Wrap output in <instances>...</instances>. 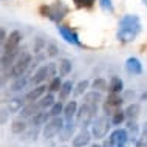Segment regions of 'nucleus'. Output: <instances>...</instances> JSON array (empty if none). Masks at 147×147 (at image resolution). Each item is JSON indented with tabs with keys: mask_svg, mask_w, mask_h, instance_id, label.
<instances>
[{
	"mask_svg": "<svg viewBox=\"0 0 147 147\" xmlns=\"http://www.w3.org/2000/svg\"><path fill=\"white\" fill-rule=\"evenodd\" d=\"M141 30H142L141 19L136 14H125L119 20L116 37L121 43H130L140 36Z\"/></svg>",
	"mask_w": 147,
	"mask_h": 147,
	"instance_id": "nucleus-1",
	"label": "nucleus"
},
{
	"mask_svg": "<svg viewBox=\"0 0 147 147\" xmlns=\"http://www.w3.org/2000/svg\"><path fill=\"white\" fill-rule=\"evenodd\" d=\"M40 13L43 17H48L53 22H62L63 17L68 14V6L62 2V0H56L53 5H42L40 6Z\"/></svg>",
	"mask_w": 147,
	"mask_h": 147,
	"instance_id": "nucleus-2",
	"label": "nucleus"
},
{
	"mask_svg": "<svg viewBox=\"0 0 147 147\" xmlns=\"http://www.w3.org/2000/svg\"><path fill=\"white\" fill-rule=\"evenodd\" d=\"M98 113V104H90V102H84L81 107L78 109L76 113V122L82 129H87V127L91 125L93 119L96 118Z\"/></svg>",
	"mask_w": 147,
	"mask_h": 147,
	"instance_id": "nucleus-3",
	"label": "nucleus"
},
{
	"mask_svg": "<svg viewBox=\"0 0 147 147\" xmlns=\"http://www.w3.org/2000/svg\"><path fill=\"white\" fill-rule=\"evenodd\" d=\"M31 63H33V56L28 53V51H23L17 56L16 59V62L13 63V67H11L9 73H11V78L16 79V78H20L23 74L28 73Z\"/></svg>",
	"mask_w": 147,
	"mask_h": 147,
	"instance_id": "nucleus-4",
	"label": "nucleus"
},
{
	"mask_svg": "<svg viewBox=\"0 0 147 147\" xmlns=\"http://www.w3.org/2000/svg\"><path fill=\"white\" fill-rule=\"evenodd\" d=\"M112 127L113 125H112V121H110V116L104 115V116H98L93 119V122L90 125V132L94 140H102L109 135Z\"/></svg>",
	"mask_w": 147,
	"mask_h": 147,
	"instance_id": "nucleus-5",
	"label": "nucleus"
},
{
	"mask_svg": "<svg viewBox=\"0 0 147 147\" xmlns=\"http://www.w3.org/2000/svg\"><path fill=\"white\" fill-rule=\"evenodd\" d=\"M63 125H65V119L63 118H61V116L50 118L42 127L43 138H45V140H53L54 136H57V135L62 132Z\"/></svg>",
	"mask_w": 147,
	"mask_h": 147,
	"instance_id": "nucleus-6",
	"label": "nucleus"
},
{
	"mask_svg": "<svg viewBox=\"0 0 147 147\" xmlns=\"http://www.w3.org/2000/svg\"><path fill=\"white\" fill-rule=\"evenodd\" d=\"M125 99L121 96V93H110L104 104V112L107 116H112L118 109H121V105L124 104Z\"/></svg>",
	"mask_w": 147,
	"mask_h": 147,
	"instance_id": "nucleus-7",
	"label": "nucleus"
},
{
	"mask_svg": "<svg viewBox=\"0 0 147 147\" xmlns=\"http://www.w3.org/2000/svg\"><path fill=\"white\" fill-rule=\"evenodd\" d=\"M22 42V33L19 30L11 31L9 36L5 40V47H3V53H13V51L19 50V45Z\"/></svg>",
	"mask_w": 147,
	"mask_h": 147,
	"instance_id": "nucleus-8",
	"label": "nucleus"
},
{
	"mask_svg": "<svg viewBox=\"0 0 147 147\" xmlns=\"http://www.w3.org/2000/svg\"><path fill=\"white\" fill-rule=\"evenodd\" d=\"M110 138L115 142V147H127V144L130 142V136H129L127 129H121V127H116L110 133Z\"/></svg>",
	"mask_w": 147,
	"mask_h": 147,
	"instance_id": "nucleus-9",
	"label": "nucleus"
},
{
	"mask_svg": "<svg viewBox=\"0 0 147 147\" xmlns=\"http://www.w3.org/2000/svg\"><path fill=\"white\" fill-rule=\"evenodd\" d=\"M57 31H59V34H61V37H62L67 43H70V45H74V47H82V43H81V40H79L78 34L74 33V31L71 30L70 26L59 25V26H57Z\"/></svg>",
	"mask_w": 147,
	"mask_h": 147,
	"instance_id": "nucleus-10",
	"label": "nucleus"
},
{
	"mask_svg": "<svg viewBox=\"0 0 147 147\" xmlns=\"http://www.w3.org/2000/svg\"><path fill=\"white\" fill-rule=\"evenodd\" d=\"M91 138H93V135H91L90 130L87 129H82L79 133H76L73 136V140H71V144H73V147H85L90 144Z\"/></svg>",
	"mask_w": 147,
	"mask_h": 147,
	"instance_id": "nucleus-11",
	"label": "nucleus"
},
{
	"mask_svg": "<svg viewBox=\"0 0 147 147\" xmlns=\"http://www.w3.org/2000/svg\"><path fill=\"white\" fill-rule=\"evenodd\" d=\"M47 79H50V71H48V63L39 67L37 70L34 71V76L30 79V82L33 85H40L42 82H45Z\"/></svg>",
	"mask_w": 147,
	"mask_h": 147,
	"instance_id": "nucleus-12",
	"label": "nucleus"
},
{
	"mask_svg": "<svg viewBox=\"0 0 147 147\" xmlns=\"http://www.w3.org/2000/svg\"><path fill=\"white\" fill-rule=\"evenodd\" d=\"M125 71L129 74H133V76H140V74H142V63L138 57H129L125 61Z\"/></svg>",
	"mask_w": 147,
	"mask_h": 147,
	"instance_id": "nucleus-13",
	"label": "nucleus"
},
{
	"mask_svg": "<svg viewBox=\"0 0 147 147\" xmlns=\"http://www.w3.org/2000/svg\"><path fill=\"white\" fill-rule=\"evenodd\" d=\"M17 56H19V50L13 51V53H3L2 57H0V71H9Z\"/></svg>",
	"mask_w": 147,
	"mask_h": 147,
	"instance_id": "nucleus-14",
	"label": "nucleus"
},
{
	"mask_svg": "<svg viewBox=\"0 0 147 147\" xmlns=\"http://www.w3.org/2000/svg\"><path fill=\"white\" fill-rule=\"evenodd\" d=\"M125 129H127V132H129L130 142H132V144H135V142H136V140L140 138V135H141V127L138 125L136 119H127Z\"/></svg>",
	"mask_w": 147,
	"mask_h": 147,
	"instance_id": "nucleus-15",
	"label": "nucleus"
},
{
	"mask_svg": "<svg viewBox=\"0 0 147 147\" xmlns=\"http://www.w3.org/2000/svg\"><path fill=\"white\" fill-rule=\"evenodd\" d=\"M37 112H40V109H39V105H37V101H34V102H26V104L22 107V110L19 112V115H20V118H23V119H30Z\"/></svg>",
	"mask_w": 147,
	"mask_h": 147,
	"instance_id": "nucleus-16",
	"label": "nucleus"
},
{
	"mask_svg": "<svg viewBox=\"0 0 147 147\" xmlns=\"http://www.w3.org/2000/svg\"><path fill=\"white\" fill-rule=\"evenodd\" d=\"M78 109H79V107H78L76 101L67 102L65 107H63V119H65V122H70V121H73V119L76 118Z\"/></svg>",
	"mask_w": 147,
	"mask_h": 147,
	"instance_id": "nucleus-17",
	"label": "nucleus"
},
{
	"mask_svg": "<svg viewBox=\"0 0 147 147\" xmlns=\"http://www.w3.org/2000/svg\"><path fill=\"white\" fill-rule=\"evenodd\" d=\"M45 91H47V87L45 85H36L31 91H28V93L25 94V101L26 102H34V101H39L43 94H45Z\"/></svg>",
	"mask_w": 147,
	"mask_h": 147,
	"instance_id": "nucleus-18",
	"label": "nucleus"
},
{
	"mask_svg": "<svg viewBox=\"0 0 147 147\" xmlns=\"http://www.w3.org/2000/svg\"><path fill=\"white\" fill-rule=\"evenodd\" d=\"M74 130H76V124H74V121L65 122L62 132L59 133V140H61V141H68V140H71V138L74 136Z\"/></svg>",
	"mask_w": 147,
	"mask_h": 147,
	"instance_id": "nucleus-19",
	"label": "nucleus"
},
{
	"mask_svg": "<svg viewBox=\"0 0 147 147\" xmlns=\"http://www.w3.org/2000/svg\"><path fill=\"white\" fill-rule=\"evenodd\" d=\"M109 91L110 93H122L124 91V82L121 78L112 76L109 81Z\"/></svg>",
	"mask_w": 147,
	"mask_h": 147,
	"instance_id": "nucleus-20",
	"label": "nucleus"
},
{
	"mask_svg": "<svg viewBox=\"0 0 147 147\" xmlns=\"http://www.w3.org/2000/svg\"><path fill=\"white\" fill-rule=\"evenodd\" d=\"M73 90H74V84L71 81H65L62 84L61 87V90H59V101H67L68 99V96L71 93H73Z\"/></svg>",
	"mask_w": 147,
	"mask_h": 147,
	"instance_id": "nucleus-21",
	"label": "nucleus"
},
{
	"mask_svg": "<svg viewBox=\"0 0 147 147\" xmlns=\"http://www.w3.org/2000/svg\"><path fill=\"white\" fill-rule=\"evenodd\" d=\"M28 130V125H26V121L23 118H19V119H14L11 122V132L16 133V135H22Z\"/></svg>",
	"mask_w": 147,
	"mask_h": 147,
	"instance_id": "nucleus-22",
	"label": "nucleus"
},
{
	"mask_svg": "<svg viewBox=\"0 0 147 147\" xmlns=\"http://www.w3.org/2000/svg\"><path fill=\"white\" fill-rule=\"evenodd\" d=\"M54 102H56L54 94L50 91V93H45L40 99H39V101H37V105H39V109H40V110H48L50 107L54 104Z\"/></svg>",
	"mask_w": 147,
	"mask_h": 147,
	"instance_id": "nucleus-23",
	"label": "nucleus"
},
{
	"mask_svg": "<svg viewBox=\"0 0 147 147\" xmlns=\"http://www.w3.org/2000/svg\"><path fill=\"white\" fill-rule=\"evenodd\" d=\"M124 112H125L127 119H138V116L141 113V105L138 102H132V104H129L124 109Z\"/></svg>",
	"mask_w": 147,
	"mask_h": 147,
	"instance_id": "nucleus-24",
	"label": "nucleus"
},
{
	"mask_svg": "<svg viewBox=\"0 0 147 147\" xmlns=\"http://www.w3.org/2000/svg\"><path fill=\"white\" fill-rule=\"evenodd\" d=\"M110 121H112V125L113 127H121L124 122L127 121V116H125V112L122 109H118L112 116H110Z\"/></svg>",
	"mask_w": 147,
	"mask_h": 147,
	"instance_id": "nucleus-25",
	"label": "nucleus"
},
{
	"mask_svg": "<svg viewBox=\"0 0 147 147\" xmlns=\"http://www.w3.org/2000/svg\"><path fill=\"white\" fill-rule=\"evenodd\" d=\"M28 76L30 74H23V76H20V78H16L13 85H11V91H22L26 87V84H28V81H30Z\"/></svg>",
	"mask_w": 147,
	"mask_h": 147,
	"instance_id": "nucleus-26",
	"label": "nucleus"
},
{
	"mask_svg": "<svg viewBox=\"0 0 147 147\" xmlns=\"http://www.w3.org/2000/svg\"><path fill=\"white\" fill-rule=\"evenodd\" d=\"M102 99H104V98H102V91H98V90L88 91V93L84 94V101L90 102V104H99Z\"/></svg>",
	"mask_w": 147,
	"mask_h": 147,
	"instance_id": "nucleus-27",
	"label": "nucleus"
},
{
	"mask_svg": "<svg viewBox=\"0 0 147 147\" xmlns=\"http://www.w3.org/2000/svg\"><path fill=\"white\" fill-rule=\"evenodd\" d=\"M25 105V98H14L9 101V104H8V112L9 113H17L22 110V107Z\"/></svg>",
	"mask_w": 147,
	"mask_h": 147,
	"instance_id": "nucleus-28",
	"label": "nucleus"
},
{
	"mask_svg": "<svg viewBox=\"0 0 147 147\" xmlns=\"http://www.w3.org/2000/svg\"><path fill=\"white\" fill-rule=\"evenodd\" d=\"M71 68H73V65H71V61L70 59H62L61 63H59V74L62 76H68L71 73Z\"/></svg>",
	"mask_w": 147,
	"mask_h": 147,
	"instance_id": "nucleus-29",
	"label": "nucleus"
},
{
	"mask_svg": "<svg viewBox=\"0 0 147 147\" xmlns=\"http://www.w3.org/2000/svg\"><path fill=\"white\" fill-rule=\"evenodd\" d=\"M91 87L93 90H98V91H109V82L105 81L104 78H96L93 82H91Z\"/></svg>",
	"mask_w": 147,
	"mask_h": 147,
	"instance_id": "nucleus-30",
	"label": "nucleus"
},
{
	"mask_svg": "<svg viewBox=\"0 0 147 147\" xmlns=\"http://www.w3.org/2000/svg\"><path fill=\"white\" fill-rule=\"evenodd\" d=\"M63 107H65V105L62 104V101L54 102V104L48 109L50 116H51V118H56V116H61V115H63Z\"/></svg>",
	"mask_w": 147,
	"mask_h": 147,
	"instance_id": "nucleus-31",
	"label": "nucleus"
},
{
	"mask_svg": "<svg viewBox=\"0 0 147 147\" xmlns=\"http://www.w3.org/2000/svg\"><path fill=\"white\" fill-rule=\"evenodd\" d=\"M62 79L61 76H54V78H51V82H50V85H48V90L51 91V93H59V90H61V87H62Z\"/></svg>",
	"mask_w": 147,
	"mask_h": 147,
	"instance_id": "nucleus-32",
	"label": "nucleus"
},
{
	"mask_svg": "<svg viewBox=\"0 0 147 147\" xmlns=\"http://www.w3.org/2000/svg\"><path fill=\"white\" fill-rule=\"evenodd\" d=\"M90 87V82L87 81V79H84V81H81L79 84L74 87V90H73V93H74V96H81V94H84L87 88Z\"/></svg>",
	"mask_w": 147,
	"mask_h": 147,
	"instance_id": "nucleus-33",
	"label": "nucleus"
},
{
	"mask_svg": "<svg viewBox=\"0 0 147 147\" xmlns=\"http://www.w3.org/2000/svg\"><path fill=\"white\" fill-rule=\"evenodd\" d=\"M94 2L96 0H73L74 6L79 8V9H82V8H91L94 5Z\"/></svg>",
	"mask_w": 147,
	"mask_h": 147,
	"instance_id": "nucleus-34",
	"label": "nucleus"
},
{
	"mask_svg": "<svg viewBox=\"0 0 147 147\" xmlns=\"http://www.w3.org/2000/svg\"><path fill=\"white\" fill-rule=\"evenodd\" d=\"M45 42H43V39H36V43H34V53L37 54V53H40V51H43V48H45Z\"/></svg>",
	"mask_w": 147,
	"mask_h": 147,
	"instance_id": "nucleus-35",
	"label": "nucleus"
},
{
	"mask_svg": "<svg viewBox=\"0 0 147 147\" xmlns=\"http://www.w3.org/2000/svg\"><path fill=\"white\" fill-rule=\"evenodd\" d=\"M57 53H59V48L54 45V43H50V45L47 47V54H48L50 57H56Z\"/></svg>",
	"mask_w": 147,
	"mask_h": 147,
	"instance_id": "nucleus-36",
	"label": "nucleus"
},
{
	"mask_svg": "<svg viewBox=\"0 0 147 147\" xmlns=\"http://www.w3.org/2000/svg\"><path fill=\"white\" fill-rule=\"evenodd\" d=\"M99 3H101V8H102V9L110 11V13L113 11V2H112V0H99Z\"/></svg>",
	"mask_w": 147,
	"mask_h": 147,
	"instance_id": "nucleus-37",
	"label": "nucleus"
},
{
	"mask_svg": "<svg viewBox=\"0 0 147 147\" xmlns=\"http://www.w3.org/2000/svg\"><path fill=\"white\" fill-rule=\"evenodd\" d=\"M9 78H11V73H9V71H2V74H0V87L5 85Z\"/></svg>",
	"mask_w": 147,
	"mask_h": 147,
	"instance_id": "nucleus-38",
	"label": "nucleus"
},
{
	"mask_svg": "<svg viewBox=\"0 0 147 147\" xmlns=\"http://www.w3.org/2000/svg\"><path fill=\"white\" fill-rule=\"evenodd\" d=\"M135 147H147V138L140 135V138L136 140V142H135Z\"/></svg>",
	"mask_w": 147,
	"mask_h": 147,
	"instance_id": "nucleus-39",
	"label": "nucleus"
},
{
	"mask_svg": "<svg viewBox=\"0 0 147 147\" xmlns=\"http://www.w3.org/2000/svg\"><path fill=\"white\" fill-rule=\"evenodd\" d=\"M6 33H5V30L3 28H0V51H2V48L5 47V40H6Z\"/></svg>",
	"mask_w": 147,
	"mask_h": 147,
	"instance_id": "nucleus-40",
	"label": "nucleus"
},
{
	"mask_svg": "<svg viewBox=\"0 0 147 147\" xmlns=\"http://www.w3.org/2000/svg\"><path fill=\"white\" fill-rule=\"evenodd\" d=\"M56 70H57L56 63H54V62H50V63H48V71H50V78H54V76H57V74H56Z\"/></svg>",
	"mask_w": 147,
	"mask_h": 147,
	"instance_id": "nucleus-41",
	"label": "nucleus"
},
{
	"mask_svg": "<svg viewBox=\"0 0 147 147\" xmlns=\"http://www.w3.org/2000/svg\"><path fill=\"white\" fill-rule=\"evenodd\" d=\"M102 147H115V142L112 141V138H107V140L104 141V144H102Z\"/></svg>",
	"mask_w": 147,
	"mask_h": 147,
	"instance_id": "nucleus-42",
	"label": "nucleus"
},
{
	"mask_svg": "<svg viewBox=\"0 0 147 147\" xmlns=\"http://www.w3.org/2000/svg\"><path fill=\"white\" fill-rule=\"evenodd\" d=\"M141 101H147V91H144V93L141 94Z\"/></svg>",
	"mask_w": 147,
	"mask_h": 147,
	"instance_id": "nucleus-43",
	"label": "nucleus"
},
{
	"mask_svg": "<svg viewBox=\"0 0 147 147\" xmlns=\"http://www.w3.org/2000/svg\"><path fill=\"white\" fill-rule=\"evenodd\" d=\"M90 147H102V146H101V144H96V142H94V144H91Z\"/></svg>",
	"mask_w": 147,
	"mask_h": 147,
	"instance_id": "nucleus-44",
	"label": "nucleus"
},
{
	"mask_svg": "<svg viewBox=\"0 0 147 147\" xmlns=\"http://www.w3.org/2000/svg\"><path fill=\"white\" fill-rule=\"evenodd\" d=\"M142 2H144V5H146V6H147V0H142Z\"/></svg>",
	"mask_w": 147,
	"mask_h": 147,
	"instance_id": "nucleus-45",
	"label": "nucleus"
},
{
	"mask_svg": "<svg viewBox=\"0 0 147 147\" xmlns=\"http://www.w3.org/2000/svg\"><path fill=\"white\" fill-rule=\"evenodd\" d=\"M61 147H65V146H61Z\"/></svg>",
	"mask_w": 147,
	"mask_h": 147,
	"instance_id": "nucleus-46",
	"label": "nucleus"
}]
</instances>
